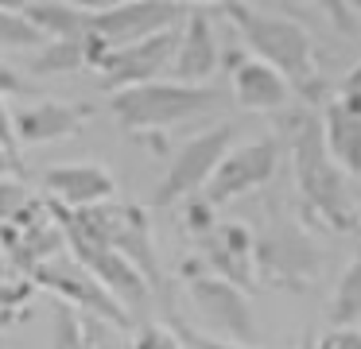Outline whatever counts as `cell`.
I'll list each match as a JSON object with an SVG mask.
<instances>
[{"label": "cell", "instance_id": "1", "mask_svg": "<svg viewBox=\"0 0 361 349\" xmlns=\"http://www.w3.org/2000/svg\"><path fill=\"white\" fill-rule=\"evenodd\" d=\"M283 136L291 147V175H295V190L303 198V214L314 225L326 229H353V183L342 175L334 159L326 155L322 144V128L314 113H295L283 121Z\"/></svg>", "mask_w": 361, "mask_h": 349}, {"label": "cell", "instance_id": "2", "mask_svg": "<svg viewBox=\"0 0 361 349\" xmlns=\"http://www.w3.org/2000/svg\"><path fill=\"white\" fill-rule=\"evenodd\" d=\"M221 16L237 27V35L249 47V59L272 66L303 101L322 97V78L314 66V39L303 23L288 20L280 12H260L252 4H218Z\"/></svg>", "mask_w": 361, "mask_h": 349}, {"label": "cell", "instance_id": "3", "mask_svg": "<svg viewBox=\"0 0 361 349\" xmlns=\"http://www.w3.org/2000/svg\"><path fill=\"white\" fill-rule=\"evenodd\" d=\"M326 252L311 237L299 217H291L288 209H272L260 229V237H252V268H257V283L280 287V291L303 295L314 287V279L322 276Z\"/></svg>", "mask_w": 361, "mask_h": 349}, {"label": "cell", "instance_id": "4", "mask_svg": "<svg viewBox=\"0 0 361 349\" xmlns=\"http://www.w3.org/2000/svg\"><path fill=\"white\" fill-rule=\"evenodd\" d=\"M229 105L221 85H179V82H148L133 90L109 93V113L121 121L125 132H167L195 116L218 113Z\"/></svg>", "mask_w": 361, "mask_h": 349}, {"label": "cell", "instance_id": "5", "mask_svg": "<svg viewBox=\"0 0 361 349\" xmlns=\"http://www.w3.org/2000/svg\"><path fill=\"white\" fill-rule=\"evenodd\" d=\"M66 221L82 233V237L97 240V245L113 248L117 256H125L144 279H148L152 295L164 287V271H159L156 240H152V221L140 206L133 202H102L90 209H63Z\"/></svg>", "mask_w": 361, "mask_h": 349}, {"label": "cell", "instance_id": "6", "mask_svg": "<svg viewBox=\"0 0 361 349\" xmlns=\"http://www.w3.org/2000/svg\"><path fill=\"white\" fill-rule=\"evenodd\" d=\"M183 283H187V299L195 307L198 322L206 326L202 333L218 341H233V345L252 349L257 345V318H252V307L245 299V291H237L233 283L210 276V271L198 264V256L183 260Z\"/></svg>", "mask_w": 361, "mask_h": 349}, {"label": "cell", "instance_id": "7", "mask_svg": "<svg viewBox=\"0 0 361 349\" xmlns=\"http://www.w3.org/2000/svg\"><path fill=\"white\" fill-rule=\"evenodd\" d=\"M27 279L35 283V291H51L55 302H66V307H74L78 314L94 318V322L109 326V330H133V318L125 314V307H117V302L109 299V291H105L82 264H74L66 252L43 260Z\"/></svg>", "mask_w": 361, "mask_h": 349}, {"label": "cell", "instance_id": "8", "mask_svg": "<svg viewBox=\"0 0 361 349\" xmlns=\"http://www.w3.org/2000/svg\"><path fill=\"white\" fill-rule=\"evenodd\" d=\"M190 4L179 0H117V4H90L86 31L97 35L109 51L133 47L167 27H179Z\"/></svg>", "mask_w": 361, "mask_h": 349}, {"label": "cell", "instance_id": "9", "mask_svg": "<svg viewBox=\"0 0 361 349\" xmlns=\"http://www.w3.org/2000/svg\"><path fill=\"white\" fill-rule=\"evenodd\" d=\"M237 140V124L226 121V124H214V128L190 136L187 144L175 152L171 167H167L164 183L156 186V206H179V202L202 194V186L210 183V175L218 171V163L226 159L229 144Z\"/></svg>", "mask_w": 361, "mask_h": 349}, {"label": "cell", "instance_id": "10", "mask_svg": "<svg viewBox=\"0 0 361 349\" xmlns=\"http://www.w3.org/2000/svg\"><path fill=\"white\" fill-rule=\"evenodd\" d=\"M276 167H280V140L264 136V140H252V144H237L226 152V159L218 163L210 183L202 186V198L214 209L233 198H245V194L260 190L264 183H272Z\"/></svg>", "mask_w": 361, "mask_h": 349}, {"label": "cell", "instance_id": "11", "mask_svg": "<svg viewBox=\"0 0 361 349\" xmlns=\"http://www.w3.org/2000/svg\"><path fill=\"white\" fill-rule=\"evenodd\" d=\"M175 43H179V27H167V31H159V35H152V39L133 43V47H117V51H109L105 62L97 66V74H102V90L121 93V90H133V85L159 82V74L171 70Z\"/></svg>", "mask_w": 361, "mask_h": 349}, {"label": "cell", "instance_id": "12", "mask_svg": "<svg viewBox=\"0 0 361 349\" xmlns=\"http://www.w3.org/2000/svg\"><path fill=\"white\" fill-rule=\"evenodd\" d=\"M198 264L210 276L233 283L237 291H257L252 268V229L245 221H218L206 237H198Z\"/></svg>", "mask_w": 361, "mask_h": 349}, {"label": "cell", "instance_id": "13", "mask_svg": "<svg viewBox=\"0 0 361 349\" xmlns=\"http://www.w3.org/2000/svg\"><path fill=\"white\" fill-rule=\"evenodd\" d=\"M218 66H221V47H218V35H214L210 8L190 4L183 23H179V43H175V59H171V82L210 85Z\"/></svg>", "mask_w": 361, "mask_h": 349}, {"label": "cell", "instance_id": "14", "mask_svg": "<svg viewBox=\"0 0 361 349\" xmlns=\"http://www.w3.org/2000/svg\"><path fill=\"white\" fill-rule=\"evenodd\" d=\"M43 190H47V202L63 209H90L113 202L117 183H113V171L102 163H59L43 171Z\"/></svg>", "mask_w": 361, "mask_h": 349}, {"label": "cell", "instance_id": "15", "mask_svg": "<svg viewBox=\"0 0 361 349\" xmlns=\"http://www.w3.org/2000/svg\"><path fill=\"white\" fill-rule=\"evenodd\" d=\"M90 109L66 105V101H35V105L12 109V128L20 147H47L55 140H71L86 128Z\"/></svg>", "mask_w": 361, "mask_h": 349}, {"label": "cell", "instance_id": "16", "mask_svg": "<svg viewBox=\"0 0 361 349\" xmlns=\"http://www.w3.org/2000/svg\"><path fill=\"white\" fill-rule=\"evenodd\" d=\"M288 97H291L288 82H283V78L276 74L272 66L249 59V54H245V59L233 66V101H237L241 109L276 113V109L288 105Z\"/></svg>", "mask_w": 361, "mask_h": 349}, {"label": "cell", "instance_id": "17", "mask_svg": "<svg viewBox=\"0 0 361 349\" xmlns=\"http://www.w3.org/2000/svg\"><path fill=\"white\" fill-rule=\"evenodd\" d=\"M326 155L342 167L345 178H361V116L345 113L338 101H330L319 116Z\"/></svg>", "mask_w": 361, "mask_h": 349}, {"label": "cell", "instance_id": "18", "mask_svg": "<svg viewBox=\"0 0 361 349\" xmlns=\"http://www.w3.org/2000/svg\"><path fill=\"white\" fill-rule=\"evenodd\" d=\"M43 39L59 43V39H82L90 20V4H71V0H24L12 4Z\"/></svg>", "mask_w": 361, "mask_h": 349}, {"label": "cell", "instance_id": "19", "mask_svg": "<svg viewBox=\"0 0 361 349\" xmlns=\"http://www.w3.org/2000/svg\"><path fill=\"white\" fill-rule=\"evenodd\" d=\"M326 318L334 330H357V322H361V245L353 248V260L345 264L342 279H338Z\"/></svg>", "mask_w": 361, "mask_h": 349}, {"label": "cell", "instance_id": "20", "mask_svg": "<svg viewBox=\"0 0 361 349\" xmlns=\"http://www.w3.org/2000/svg\"><path fill=\"white\" fill-rule=\"evenodd\" d=\"M105 326L94 318L78 314L66 302H55V333H51V349H109L102 338Z\"/></svg>", "mask_w": 361, "mask_h": 349}, {"label": "cell", "instance_id": "21", "mask_svg": "<svg viewBox=\"0 0 361 349\" xmlns=\"http://www.w3.org/2000/svg\"><path fill=\"white\" fill-rule=\"evenodd\" d=\"M32 299H35V283L27 276H0V330L27 322L32 314Z\"/></svg>", "mask_w": 361, "mask_h": 349}, {"label": "cell", "instance_id": "22", "mask_svg": "<svg viewBox=\"0 0 361 349\" xmlns=\"http://www.w3.org/2000/svg\"><path fill=\"white\" fill-rule=\"evenodd\" d=\"M86 66V51L82 39H59V43L39 47V54L32 59V74H74Z\"/></svg>", "mask_w": 361, "mask_h": 349}, {"label": "cell", "instance_id": "23", "mask_svg": "<svg viewBox=\"0 0 361 349\" xmlns=\"http://www.w3.org/2000/svg\"><path fill=\"white\" fill-rule=\"evenodd\" d=\"M43 35L16 12L12 4H0V51H39Z\"/></svg>", "mask_w": 361, "mask_h": 349}, {"label": "cell", "instance_id": "24", "mask_svg": "<svg viewBox=\"0 0 361 349\" xmlns=\"http://www.w3.org/2000/svg\"><path fill=\"white\" fill-rule=\"evenodd\" d=\"M179 225H183V233L187 237H206V233L218 225V217H214V206L202 198V194H195V198H187V202H179Z\"/></svg>", "mask_w": 361, "mask_h": 349}, {"label": "cell", "instance_id": "25", "mask_svg": "<svg viewBox=\"0 0 361 349\" xmlns=\"http://www.w3.org/2000/svg\"><path fill=\"white\" fill-rule=\"evenodd\" d=\"M167 330L179 338V345L183 349H245V345H233V341H218V338H210V333H202V330H195L190 322H183L175 310H167Z\"/></svg>", "mask_w": 361, "mask_h": 349}, {"label": "cell", "instance_id": "26", "mask_svg": "<svg viewBox=\"0 0 361 349\" xmlns=\"http://www.w3.org/2000/svg\"><path fill=\"white\" fill-rule=\"evenodd\" d=\"M35 194L24 186V178H0V225L16 221L27 206H32Z\"/></svg>", "mask_w": 361, "mask_h": 349}, {"label": "cell", "instance_id": "27", "mask_svg": "<svg viewBox=\"0 0 361 349\" xmlns=\"http://www.w3.org/2000/svg\"><path fill=\"white\" fill-rule=\"evenodd\" d=\"M322 12L330 16V27L342 39H361V8L357 4H322Z\"/></svg>", "mask_w": 361, "mask_h": 349}, {"label": "cell", "instance_id": "28", "mask_svg": "<svg viewBox=\"0 0 361 349\" xmlns=\"http://www.w3.org/2000/svg\"><path fill=\"white\" fill-rule=\"evenodd\" d=\"M128 349H183L179 345V338H175L171 330H167V326H140V333H136L133 338V345Z\"/></svg>", "mask_w": 361, "mask_h": 349}, {"label": "cell", "instance_id": "29", "mask_svg": "<svg viewBox=\"0 0 361 349\" xmlns=\"http://www.w3.org/2000/svg\"><path fill=\"white\" fill-rule=\"evenodd\" d=\"M338 105L345 109V113H353V116H361V59H357V66L350 70V74L342 78V85H338Z\"/></svg>", "mask_w": 361, "mask_h": 349}, {"label": "cell", "instance_id": "30", "mask_svg": "<svg viewBox=\"0 0 361 349\" xmlns=\"http://www.w3.org/2000/svg\"><path fill=\"white\" fill-rule=\"evenodd\" d=\"M314 349H361V330H326L314 338Z\"/></svg>", "mask_w": 361, "mask_h": 349}, {"label": "cell", "instance_id": "31", "mask_svg": "<svg viewBox=\"0 0 361 349\" xmlns=\"http://www.w3.org/2000/svg\"><path fill=\"white\" fill-rule=\"evenodd\" d=\"M0 147L8 155H20V144H16V128H12V109L8 101L0 97Z\"/></svg>", "mask_w": 361, "mask_h": 349}, {"label": "cell", "instance_id": "32", "mask_svg": "<svg viewBox=\"0 0 361 349\" xmlns=\"http://www.w3.org/2000/svg\"><path fill=\"white\" fill-rule=\"evenodd\" d=\"M4 93H27V85L20 82V74H16V70L0 62V97H4Z\"/></svg>", "mask_w": 361, "mask_h": 349}, {"label": "cell", "instance_id": "33", "mask_svg": "<svg viewBox=\"0 0 361 349\" xmlns=\"http://www.w3.org/2000/svg\"><path fill=\"white\" fill-rule=\"evenodd\" d=\"M20 175H24V159H20V155H8L0 147V178H20Z\"/></svg>", "mask_w": 361, "mask_h": 349}, {"label": "cell", "instance_id": "34", "mask_svg": "<svg viewBox=\"0 0 361 349\" xmlns=\"http://www.w3.org/2000/svg\"><path fill=\"white\" fill-rule=\"evenodd\" d=\"M353 214L361 217V178H353Z\"/></svg>", "mask_w": 361, "mask_h": 349}, {"label": "cell", "instance_id": "35", "mask_svg": "<svg viewBox=\"0 0 361 349\" xmlns=\"http://www.w3.org/2000/svg\"><path fill=\"white\" fill-rule=\"evenodd\" d=\"M295 349H314V333H311V330H307V333H303V338H299V345H295Z\"/></svg>", "mask_w": 361, "mask_h": 349}, {"label": "cell", "instance_id": "36", "mask_svg": "<svg viewBox=\"0 0 361 349\" xmlns=\"http://www.w3.org/2000/svg\"><path fill=\"white\" fill-rule=\"evenodd\" d=\"M0 276H8V268H4V256H0Z\"/></svg>", "mask_w": 361, "mask_h": 349}]
</instances>
